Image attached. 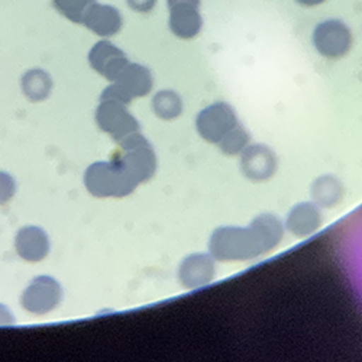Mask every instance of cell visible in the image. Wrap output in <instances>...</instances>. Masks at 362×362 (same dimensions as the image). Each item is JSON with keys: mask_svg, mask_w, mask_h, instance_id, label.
Wrapping results in <instances>:
<instances>
[{"mask_svg": "<svg viewBox=\"0 0 362 362\" xmlns=\"http://www.w3.org/2000/svg\"><path fill=\"white\" fill-rule=\"evenodd\" d=\"M284 236V225L271 214L257 216L248 226H223L209 239V252L222 262L257 259L273 251Z\"/></svg>", "mask_w": 362, "mask_h": 362, "instance_id": "obj_1", "label": "cell"}, {"mask_svg": "<svg viewBox=\"0 0 362 362\" xmlns=\"http://www.w3.org/2000/svg\"><path fill=\"white\" fill-rule=\"evenodd\" d=\"M84 186L95 197H125L134 193L138 183L125 167L113 161H98L84 173Z\"/></svg>", "mask_w": 362, "mask_h": 362, "instance_id": "obj_2", "label": "cell"}, {"mask_svg": "<svg viewBox=\"0 0 362 362\" xmlns=\"http://www.w3.org/2000/svg\"><path fill=\"white\" fill-rule=\"evenodd\" d=\"M153 86V74L145 66L128 63V66L120 71L113 84L103 90L100 100H116L129 105L134 99L149 95Z\"/></svg>", "mask_w": 362, "mask_h": 362, "instance_id": "obj_3", "label": "cell"}, {"mask_svg": "<svg viewBox=\"0 0 362 362\" xmlns=\"http://www.w3.org/2000/svg\"><path fill=\"white\" fill-rule=\"evenodd\" d=\"M312 41L322 57L338 59L349 52L352 47V33L345 22L339 19H326L316 25Z\"/></svg>", "mask_w": 362, "mask_h": 362, "instance_id": "obj_4", "label": "cell"}, {"mask_svg": "<svg viewBox=\"0 0 362 362\" xmlns=\"http://www.w3.org/2000/svg\"><path fill=\"white\" fill-rule=\"evenodd\" d=\"M238 124L233 107L225 102L209 105L196 117L197 134L210 144H219Z\"/></svg>", "mask_w": 362, "mask_h": 362, "instance_id": "obj_5", "label": "cell"}, {"mask_svg": "<svg viewBox=\"0 0 362 362\" xmlns=\"http://www.w3.org/2000/svg\"><path fill=\"white\" fill-rule=\"evenodd\" d=\"M63 298V288L49 276L34 279L21 296L22 308L33 315H47L52 312Z\"/></svg>", "mask_w": 362, "mask_h": 362, "instance_id": "obj_6", "label": "cell"}, {"mask_svg": "<svg viewBox=\"0 0 362 362\" xmlns=\"http://www.w3.org/2000/svg\"><path fill=\"white\" fill-rule=\"evenodd\" d=\"M127 106L128 105L116 100H100L96 110L99 128L117 142L139 131L138 120L131 115Z\"/></svg>", "mask_w": 362, "mask_h": 362, "instance_id": "obj_7", "label": "cell"}, {"mask_svg": "<svg viewBox=\"0 0 362 362\" xmlns=\"http://www.w3.org/2000/svg\"><path fill=\"white\" fill-rule=\"evenodd\" d=\"M122 151V156L117 160L132 175L138 185L145 183V181L154 177L157 171V157L148 139L142 141L138 145L124 148Z\"/></svg>", "mask_w": 362, "mask_h": 362, "instance_id": "obj_8", "label": "cell"}, {"mask_svg": "<svg viewBox=\"0 0 362 362\" xmlns=\"http://www.w3.org/2000/svg\"><path fill=\"white\" fill-rule=\"evenodd\" d=\"M88 63L96 73L103 76L109 81H115L129 59L125 52L113 45L110 41H99L88 52Z\"/></svg>", "mask_w": 362, "mask_h": 362, "instance_id": "obj_9", "label": "cell"}, {"mask_svg": "<svg viewBox=\"0 0 362 362\" xmlns=\"http://www.w3.org/2000/svg\"><path fill=\"white\" fill-rule=\"evenodd\" d=\"M215 258L209 254H192L181 261L178 267V280L185 288L194 290L212 283L216 274Z\"/></svg>", "mask_w": 362, "mask_h": 362, "instance_id": "obj_10", "label": "cell"}, {"mask_svg": "<svg viewBox=\"0 0 362 362\" xmlns=\"http://www.w3.org/2000/svg\"><path fill=\"white\" fill-rule=\"evenodd\" d=\"M240 158L243 173L254 181L268 180L277 170V160L273 151L265 145H248Z\"/></svg>", "mask_w": 362, "mask_h": 362, "instance_id": "obj_11", "label": "cell"}, {"mask_svg": "<svg viewBox=\"0 0 362 362\" xmlns=\"http://www.w3.org/2000/svg\"><path fill=\"white\" fill-rule=\"evenodd\" d=\"M88 31L102 37L109 38L116 35L124 25V18L120 12L110 6V5H102L96 2L90 6L83 18V23Z\"/></svg>", "mask_w": 362, "mask_h": 362, "instance_id": "obj_12", "label": "cell"}, {"mask_svg": "<svg viewBox=\"0 0 362 362\" xmlns=\"http://www.w3.org/2000/svg\"><path fill=\"white\" fill-rule=\"evenodd\" d=\"M16 254L28 262H40L49 254V239L40 226H25L15 238Z\"/></svg>", "mask_w": 362, "mask_h": 362, "instance_id": "obj_13", "label": "cell"}, {"mask_svg": "<svg viewBox=\"0 0 362 362\" xmlns=\"http://www.w3.org/2000/svg\"><path fill=\"white\" fill-rule=\"evenodd\" d=\"M322 214L316 203L296 204L287 215L286 228L297 238H308L322 226Z\"/></svg>", "mask_w": 362, "mask_h": 362, "instance_id": "obj_14", "label": "cell"}, {"mask_svg": "<svg viewBox=\"0 0 362 362\" xmlns=\"http://www.w3.org/2000/svg\"><path fill=\"white\" fill-rule=\"evenodd\" d=\"M168 9H170V18H168L170 31L177 38L193 40L200 34L203 28V18L197 6L175 5Z\"/></svg>", "mask_w": 362, "mask_h": 362, "instance_id": "obj_15", "label": "cell"}, {"mask_svg": "<svg viewBox=\"0 0 362 362\" xmlns=\"http://www.w3.org/2000/svg\"><path fill=\"white\" fill-rule=\"evenodd\" d=\"M312 197L317 206L332 207L342 200L344 187L337 177L322 175L312 186Z\"/></svg>", "mask_w": 362, "mask_h": 362, "instance_id": "obj_16", "label": "cell"}, {"mask_svg": "<svg viewBox=\"0 0 362 362\" xmlns=\"http://www.w3.org/2000/svg\"><path fill=\"white\" fill-rule=\"evenodd\" d=\"M22 92L31 102H41L45 100L52 88V80L48 73L37 69L29 70L22 77Z\"/></svg>", "mask_w": 362, "mask_h": 362, "instance_id": "obj_17", "label": "cell"}, {"mask_svg": "<svg viewBox=\"0 0 362 362\" xmlns=\"http://www.w3.org/2000/svg\"><path fill=\"white\" fill-rule=\"evenodd\" d=\"M153 110L163 120L177 119L183 112V100L173 90H161L153 98Z\"/></svg>", "mask_w": 362, "mask_h": 362, "instance_id": "obj_18", "label": "cell"}, {"mask_svg": "<svg viewBox=\"0 0 362 362\" xmlns=\"http://www.w3.org/2000/svg\"><path fill=\"white\" fill-rule=\"evenodd\" d=\"M250 142H251L250 134L244 127H240L238 124L230 132H228L223 136V139L219 142V146L222 149V153L226 156H239L247 149Z\"/></svg>", "mask_w": 362, "mask_h": 362, "instance_id": "obj_19", "label": "cell"}, {"mask_svg": "<svg viewBox=\"0 0 362 362\" xmlns=\"http://www.w3.org/2000/svg\"><path fill=\"white\" fill-rule=\"evenodd\" d=\"M95 2L96 0H52V5L69 21L74 23H83V18L87 9Z\"/></svg>", "mask_w": 362, "mask_h": 362, "instance_id": "obj_20", "label": "cell"}, {"mask_svg": "<svg viewBox=\"0 0 362 362\" xmlns=\"http://www.w3.org/2000/svg\"><path fill=\"white\" fill-rule=\"evenodd\" d=\"M16 193V183L11 174L0 171V206H4L12 200Z\"/></svg>", "mask_w": 362, "mask_h": 362, "instance_id": "obj_21", "label": "cell"}, {"mask_svg": "<svg viewBox=\"0 0 362 362\" xmlns=\"http://www.w3.org/2000/svg\"><path fill=\"white\" fill-rule=\"evenodd\" d=\"M128 6L139 13H148L157 5V0H127Z\"/></svg>", "mask_w": 362, "mask_h": 362, "instance_id": "obj_22", "label": "cell"}, {"mask_svg": "<svg viewBox=\"0 0 362 362\" xmlns=\"http://www.w3.org/2000/svg\"><path fill=\"white\" fill-rule=\"evenodd\" d=\"M202 0H167L168 8L175 6V5H192V6H197L200 8Z\"/></svg>", "mask_w": 362, "mask_h": 362, "instance_id": "obj_23", "label": "cell"}, {"mask_svg": "<svg viewBox=\"0 0 362 362\" xmlns=\"http://www.w3.org/2000/svg\"><path fill=\"white\" fill-rule=\"evenodd\" d=\"M8 323H13V316L9 313V310L0 305V325H8Z\"/></svg>", "mask_w": 362, "mask_h": 362, "instance_id": "obj_24", "label": "cell"}, {"mask_svg": "<svg viewBox=\"0 0 362 362\" xmlns=\"http://www.w3.org/2000/svg\"><path fill=\"white\" fill-rule=\"evenodd\" d=\"M296 2L301 6H306V8H313L317 5H322L326 0H296Z\"/></svg>", "mask_w": 362, "mask_h": 362, "instance_id": "obj_25", "label": "cell"}]
</instances>
